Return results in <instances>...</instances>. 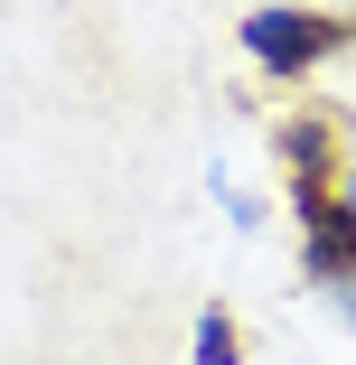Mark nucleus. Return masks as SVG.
Here are the masks:
<instances>
[{"instance_id": "nucleus-1", "label": "nucleus", "mask_w": 356, "mask_h": 365, "mask_svg": "<svg viewBox=\"0 0 356 365\" xmlns=\"http://www.w3.org/2000/svg\"><path fill=\"white\" fill-rule=\"evenodd\" d=\"M244 47H253V66H272V76H300V66H319L328 47H347V29L319 19V10H253Z\"/></svg>"}, {"instance_id": "nucleus-3", "label": "nucleus", "mask_w": 356, "mask_h": 365, "mask_svg": "<svg viewBox=\"0 0 356 365\" xmlns=\"http://www.w3.org/2000/svg\"><path fill=\"white\" fill-rule=\"evenodd\" d=\"M197 365H235V319L225 309H197Z\"/></svg>"}, {"instance_id": "nucleus-4", "label": "nucleus", "mask_w": 356, "mask_h": 365, "mask_svg": "<svg viewBox=\"0 0 356 365\" xmlns=\"http://www.w3.org/2000/svg\"><path fill=\"white\" fill-rule=\"evenodd\" d=\"M319 160H328V122H291V169L319 178Z\"/></svg>"}, {"instance_id": "nucleus-2", "label": "nucleus", "mask_w": 356, "mask_h": 365, "mask_svg": "<svg viewBox=\"0 0 356 365\" xmlns=\"http://www.w3.org/2000/svg\"><path fill=\"white\" fill-rule=\"evenodd\" d=\"M310 281L319 290L356 281V197H319L310 206Z\"/></svg>"}, {"instance_id": "nucleus-5", "label": "nucleus", "mask_w": 356, "mask_h": 365, "mask_svg": "<svg viewBox=\"0 0 356 365\" xmlns=\"http://www.w3.org/2000/svg\"><path fill=\"white\" fill-rule=\"evenodd\" d=\"M347 38H356V19H347Z\"/></svg>"}]
</instances>
